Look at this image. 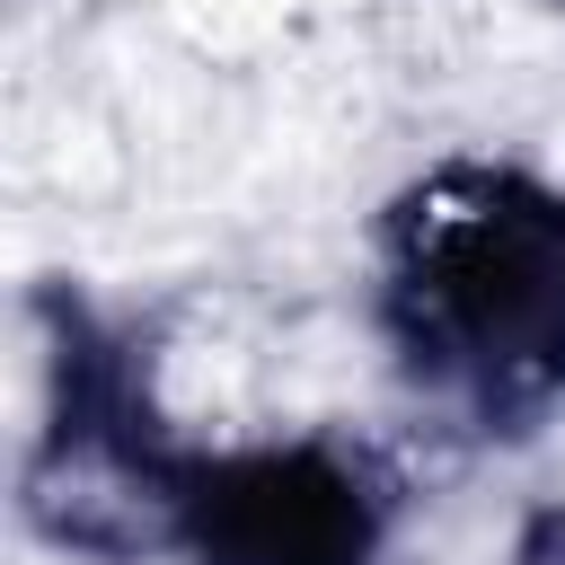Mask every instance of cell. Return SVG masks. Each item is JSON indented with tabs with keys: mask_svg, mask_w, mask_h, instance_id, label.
I'll return each instance as SVG.
<instances>
[{
	"mask_svg": "<svg viewBox=\"0 0 565 565\" xmlns=\"http://www.w3.org/2000/svg\"><path fill=\"white\" fill-rule=\"evenodd\" d=\"M397 318L415 362L512 406L565 380V203L512 177H441L397 212Z\"/></svg>",
	"mask_w": 565,
	"mask_h": 565,
	"instance_id": "1",
	"label": "cell"
},
{
	"mask_svg": "<svg viewBox=\"0 0 565 565\" xmlns=\"http://www.w3.org/2000/svg\"><path fill=\"white\" fill-rule=\"evenodd\" d=\"M221 547L238 565H344L362 547L344 486L309 468H256L247 486L221 494Z\"/></svg>",
	"mask_w": 565,
	"mask_h": 565,
	"instance_id": "2",
	"label": "cell"
}]
</instances>
